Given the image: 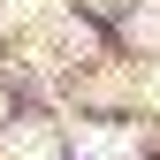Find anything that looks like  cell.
I'll return each instance as SVG.
<instances>
[{
  "label": "cell",
  "instance_id": "1",
  "mask_svg": "<svg viewBox=\"0 0 160 160\" xmlns=\"http://www.w3.org/2000/svg\"><path fill=\"white\" fill-rule=\"evenodd\" d=\"M76 160H137V137L122 122H84L76 130Z\"/></svg>",
  "mask_w": 160,
  "mask_h": 160
},
{
  "label": "cell",
  "instance_id": "2",
  "mask_svg": "<svg viewBox=\"0 0 160 160\" xmlns=\"http://www.w3.org/2000/svg\"><path fill=\"white\" fill-rule=\"evenodd\" d=\"M0 160H53V130L46 122H8L0 130Z\"/></svg>",
  "mask_w": 160,
  "mask_h": 160
}]
</instances>
